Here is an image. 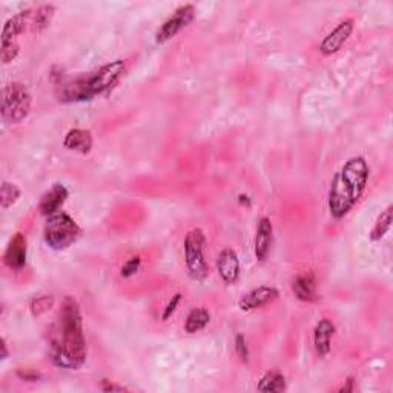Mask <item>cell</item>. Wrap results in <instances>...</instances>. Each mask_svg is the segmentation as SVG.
Listing matches in <instances>:
<instances>
[{
  "label": "cell",
  "instance_id": "obj_21",
  "mask_svg": "<svg viewBox=\"0 0 393 393\" xmlns=\"http://www.w3.org/2000/svg\"><path fill=\"white\" fill-rule=\"evenodd\" d=\"M55 14V6L53 4H45L40 5L34 15H32V29L37 32L45 31L49 25H51Z\"/></svg>",
  "mask_w": 393,
  "mask_h": 393
},
{
  "label": "cell",
  "instance_id": "obj_7",
  "mask_svg": "<svg viewBox=\"0 0 393 393\" xmlns=\"http://www.w3.org/2000/svg\"><path fill=\"white\" fill-rule=\"evenodd\" d=\"M194 15H195V6L191 4L177 8L175 13L172 14L168 20H165V23L159 28L157 34H155V42L165 44L172 37H175L180 31L186 28L187 25L194 20Z\"/></svg>",
  "mask_w": 393,
  "mask_h": 393
},
{
  "label": "cell",
  "instance_id": "obj_10",
  "mask_svg": "<svg viewBox=\"0 0 393 393\" xmlns=\"http://www.w3.org/2000/svg\"><path fill=\"white\" fill-rule=\"evenodd\" d=\"M278 295H280V292L272 286H260V288L244 293L239 301V306L244 312H251V310L265 307L270 302H274L278 298Z\"/></svg>",
  "mask_w": 393,
  "mask_h": 393
},
{
  "label": "cell",
  "instance_id": "obj_13",
  "mask_svg": "<svg viewBox=\"0 0 393 393\" xmlns=\"http://www.w3.org/2000/svg\"><path fill=\"white\" fill-rule=\"evenodd\" d=\"M68 195H69V192L67 189V186L55 183L51 189L46 191L42 195V200H40V203H39L40 214L49 217V215L55 214V212H59L60 208L65 204V201H67Z\"/></svg>",
  "mask_w": 393,
  "mask_h": 393
},
{
  "label": "cell",
  "instance_id": "obj_19",
  "mask_svg": "<svg viewBox=\"0 0 393 393\" xmlns=\"http://www.w3.org/2000/svg\"><path fill=\"white\" fill-rule=\"evenodd\" d=\"M392 221H393V206L389 204V206L381 212L378 220H376V223L371 231V240L372 241L382 240L384 237H386V234L390 231Z\"/></svg>",
  "mask_w": 393,
  "mask_h": 393
},
{
  "label": "cell",
  "instance_id": "obj_30",
  "mask_svg": "<svg viewBox=\"0 0 393 393\" xmlns=\"http://www.w3.org/2000/svg\"><path fill=\"white\" fill-rule=\"evenodd\" d=\"M239 204H241V206H246V208H251L252 206L251 196L246 195V194H240L239 195Z\"/></svg>",
  "mask_w": 393,
  "mask_h": 393
},
{
  "label": "cell",
  "instance_id": "obj_5",
  "mask_svg": "<svg viewBox=\"0 0 393 393\" xmlns=\"http://www.w3.org/2000/svg\"><path fill=\"white\" fill-rule=\"evenodd\" d=\"M32 105V97L28 88L19 81L6 85L4 88V100H2V119L6 123H20L28 117Z\"/></svg>",
  "mask_w": 393,
  "mask_h": 393
},
{
  "label": "cell",
  "instance_id": "obj_9",
  "mask_svg": "<svg viewBox=\"0 0 393 393\" xmlns=\"http://www.w3.org/2000/svg\"><path fill=\"white\" fill-rule=\"evenodd\" d=\"M217 270L220 278L226 284H235L241 274L239 253L232 248H225L217 257Z\"/></svg>",
  "mask_w": 393,
  "mask_h": 393
},
{
  "label": "cell",
  "instance_id": "obj_15",
  "mask_svg": "<svg viewBox=\"0 0 393 393\" xmlns=\"http://www.w3.org/2000/svg\"><path fill=\"white\" fill-rule=\"evenodd\" d=\"M63 147H67L68 151H74V152L89 154L93 149L91 131L81 129V128L69 129L63 138Z\"/></svg>",
  "mask_w": 393,
  "mask_h": 393
},
{
  "label": "cell",
  "instance_id": "obj_31",
  "mask_svg": "<svg viewBox=\"0 0 393 393\" xmlns=\"http://www.w3.org/2000/svg\"><path fill=\"white\" fill-rule=\"evenodd\" d=\"M347 392H354V378H347L346 386H342L340 389V393H347Z\"/></svg>",
  "mask_w": 393,
  "mask_h": 393
},
{
  "label": "cell",
  "instance_id": "obj_24",
  "mask_svg": "<svg viewBox=\"0 0 393 393\" xmlns=\"http://www.w3.org/2000/svg\"><path fill=\"white\" fill-rule=\"evenodd\" d=\"M19 51H20V46L18 45V42L15 40H13V42H4L2 44V62L5 65L8 63H11L13 60H15V57L19 55Z\"/></svg>",
  "mask_w": 393,
  "mask_h": 393
},
{
  "label": "cell",
  "instance_id": "obj_1",
  "mask_svg": "<svg viewBox=\"0 0 393 393\" xmlns=\"http://www.w3.org/2000/svg\"><path fill=\"white\" fill-rule=\"evenodd\" d=\"M49 358L54 366L67 371H79L86 363L84 319L77 300L71 295L63 298L57 323L51 329Z\"/></svg>",
  "mask_w": 393,
  "mask_h": 393
},
{
  "label": "cell",
  "instance_id": "obj_4",
  "mask_svg": "<svg viewBox=\"0 0 393 393\" xmlns=\"http://www.w3.org/2000/svg\"><path fill=\"white\" fill-rule=\"evenodd\" d=\"M206 235L201 229H191L185 237L183 249H185V263L187 274L196 281H203L209 274V266L204 251H206Z\"/></svg>",
  "mask_w": 393,
  "mask_h": 393
},
{
  "label": "cell",
  "instance_id": "obj_14",
  "mask_svg": "<svg viewBox=\"0 0 393 393\" xmlns=\"http://www.w3.org/2000/svg\"><path fill=\"white\" fill-rule=\"evenodd\" d=\"M335 333V324L331 319L323 318L315 324L314 329V347L318 357L326 358L331 354L332 349V338Z\"/></svg>",
  "mask_w": 393,
  "mask_h": 393
},
{
  "label": "cell",
  "instance_id": "obj_18",
  "mask_svg": "<svg viewBox=\"0 0 393 393\" xmlns=\"http://www.w3.org/2000/svg\"><path fill=\"white\" fill-rule=\"evenodd\" d=\"M209 323H211L209 310H206L204 307H195L186 317L185 332L189 333V335H194L196 332L203 331Z\"/></svg>",
  "mask_w": 393,
  "mask_h": 393
},
{
  "label": "cell",
  "instance_id": "obj_2",
  "mask_svg": "<svg viewBox=\"0 0 393 393\" xmlns=\"http://www.w3.org/2000/svg\"><path fill=\"white\" fill-rule=\"evenodd\" d=\"M368 177L371 168L361 155L349 159L333 175L327 195V208L335 220L344 218L357 206L366 191Z\"/></svg>",
  "mask_w": 393,
  "mask_h": 393
},
{
  "label": "cell",
  "instance_id": "obj_29",
  "mask_svg": "<svg viewBox=\"0 0 393 393\" xmlns=\"http://www.w3.org/2000/svg\"><path fill=\"white\" fill-rule=\"evenodd\" d=\"M102 390L103 392H128L126 387H123V386H119V384H114L108 380H103L102 381Z\"/></svg>",
  "mask_w": 393,
  "mask_h": 393
},
{
  "label": "cell",
  "instance_id": "obj_3",
  "mask_svg": "<svg viewBox=\"0 0 393 393\" xmlns=\"http://www.w3.org/2000/svg\"><path fill=\"white\" fill-rule=\"evenodd\" d=\"M81 235V227L67 212L59 211L49 215L45 227L44 239L49 248L54 251H65L76 243Z\"/></svg>",
  "mask_w": 393,
  "mask_h": 393
},
{
  "label": "cell",
  "instance_id": "obj_27",
  "mask_svg": "<svg viewBox=\"0 0 393 393\" xmlns=\"http://www.w3.org/2000/svg\"><path fill=\"white\" fill-rule=\"evenodd\" d=\"M180 301H182V293L177 292L175 295H172V298L169 300L166 307L163 309L161 321H168V319L175 314V310H177V307H178V305H180Z\"/></svg>",
  "mask_w": 393,
  "mask_h": 393
},
{
  "label": "cell",
  "instance_id": "obj_32",
  "mask_svg": "<svg viewBox=\"0 0 393 393\" xmlns=\"http://www.w3.org/2000/svg\"><path fill=\"white\" fill-rule=\"evenodd\" d=\"M0 347H2V359H6L8 358V349H6V341L2 338V341H0Z\"/></svg>",
  "mask_w": 393,
  "mask_h": 393
},
{
  "label": "cell",
  "instance_id": "obj_17",
  "mask_svg": "<svg viewBox=\"0 0 393 393\" xmlns=\"http://www.w3.org/2000/svg\"><path fill=\"white\" fill-rule=\"evenodd\" d=\"M292 291L295 297L301 301H314L317 297V277L314 272H302L293 278Z\"/></svg>",
  "mask_w": 393,
  "mask_h": 393
},
{
  "label": "cell",
  "instance_id": "obj_25",
  "mask_svg": "<svg viewBox=\"0 0 393 393\" xmlns=\"http://www.w3.org/2000/svg\"><path fill=\"white\" fill-rule=\"evenodd\" d=\"M142 267V258L140 257H131L128 261H125V265L121 266L120 275L123 278H131L134 277L138 270Z\"/></svg>",
  "mask_w": 393,
  "mask_h": 393
},
{
  "label": "cell",
  "instance_id": "obj_6",
  "mask_svg": "<svg viewBox=\"0 0 393 393\" xmlns=\"http://www.w3.org/2000/svg\"><path fill=\"white\" fill-rule=\"evenodd\" d=\"M125 72V60H114L106 63L97 72H94L91 77L86 79V93L88 98L91 100L95 95H100L117 84L121 74Z\"/></svg>",
  "mask_w": 393,
  "mask_h": 393
},
{
  "label": "cell",
  "instance_id": "obj_8",
  "mask_svg": "<svg viewBox=\"0 0 393 393\" xmlns=\"http://www.w3.org/2000/svg\"><path fill=\"white\" fill-rule=\"evenodd\" d=\"M355 28V20L354 19H346L341 23H338L329 34H327L321 45H319V53L323 55H332L335 53H338L340 49L346 45L349 37L352 36Z\"/></svg>",
  "mask_w": 393,
  "mask_h": 393
},
{
  "label": "cell",
  "instance_id": "obj_26",
  "mask_svg": "<svg viewBox=\"0 0 393 393\" xmlns=\"http://www.w3.org/2000/svg\"><path fill=\"white\" fill-rule=\"evenodd\" d=\"M235 354L239 355V358L241 359L243 363H248L249 361V347H248V342H246V338L243 337L241 333H239L235 337Z\"/></svg>",
  "mask_w": 393,
  "mask_h": 393
},
{
  "label": "cell",
  "instance_id": "obj_28",
  "mask_svg": "<svg viewBox=\"0 0 393 393\" xmlns=\"http://www.w3.org/2000/svg\"><path fill=\"white\" fill-rule=\"evenodd\" d=\"M18 376L23 381H31V382L39 381L40 378H42V375L36 371H18Z\"/></svg>",
  "mask_w": 393,
  "mask_h": 393
},
{
  "label": "cell",
  "instance_id": "obj_11",
  "mask_svg": "<svg viewBox=\"0 0 393 393\" xmlns=\"http://www.w3.org/2000/svg\"><path fill=\"white\" fill-rule=\"evenodd\" d=\"M27 253H28L27 239H25L23 234L18 232L6 246V251L4 255L5 265L10 269L20 270L22 267H25V265H27Z\"/></svg>",
  "mask_w": 393,
  "mask_h": 393
},
{
  "label": "cell",
  "instance_id": "obj_20",
  "mask_svg": "<svg viewBox=\"0 0 393 393\" xmlns=\"http://www.w3.org/2000/svg\"><path fill=\"white\" fill-rule=\"evenodd\" d=\"M257 389L260 392H283V390H286L284 375L280 373V372H277V371L266 372L260 378Z\"/></svg>",
  "mask_w": 393,
  "mask_h": 393
},
{
  "label": "cell",
  "instance_id": "obj_12",
  "mask_svg": "<svg viewBox=\"0 0 393 393\" xmlns=\"http://www.w3.org/2000/svg\"><path fill=\"white\" fill-rule=\"evenodd\" d=\"M274 241V225L269 217H261L257 225L255 244H253V252L258 261H265L269 255V251L272 248Z\"/></svg>",
  "mask_w": 393,
  "mask_h": 393
},
{
  "label": "cell",
  "instance_id": "obj_23",
  "mask_svg": "<svg viewBox=\"0 0 393 393\" xmlns=\"http://www.w3.org/2000/svg\"><path fill=\"white\" fill-rule=\"evenodd\" d=\"M54 306V297L53 295H39V297L32 298L29 302V310L32 317H42L44 314L49 312Z\"/></svg>",
  "mask_w": 393,
  "mask_h": 393
},
{
  "label": "cell",
  "instance_id": "obj_16",
  "mask_svg": "<svg viewBox=\"0 0 393 393\" xmlns=\"http://www.w3.org/2000/svg\"><path fill=\"white\" fill-rule=\"evenodd\" d=\"M32 15H34L32 10H23L15 15H13V18L8 19L5 22V27L2 31V44L13 42L15 37L23 34L28 25L32 23Z\"/></svg>",
  "mask_w": 393,
  "mask_h": 393
},
{
  "label": "cell",
  "instance_id": "obj_22",
  "mask_svg": "<svg viewBox=\"0 0 393 393\" xmlns=\"http://www.w3.org/2000/svg\"><path fill=\"white\" fill-rule=\"evenodd\" d=\"M20 187L11 182H2L0 186V204L4 209L11 208L20 199Z\"/></svg>",
  "mask_w": 393,
  "mask_h": 393
}]
</instances>
